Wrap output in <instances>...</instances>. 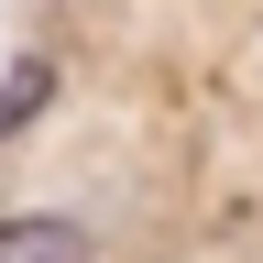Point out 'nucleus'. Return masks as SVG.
<instances>
[{
  "label": "nucleus",
  "mask_w": 263,
  "mask_h": 263,
  "mask_svg": "<svg viewBox=\"0 0 263 263\" xmlns=\"http://www.w3.org/2000/svg\"><path fill=\"white\" fill-rule=\"evenodd\" d=\"M0 263H99V252H88V230H77V219L22 209V219H0Z\"/></svg>",
  "instance_id": "1"
},
{
  "label": "nucleus",
  "mask_w": 263,
  "mask_h": 263,
  "mask_svg": "<svg viewBox=\"0 0 263 263\" xmlns=\"http://www.w3.org/2000/svg\"><path fill=\"white\" fill-rule=\"evenodd\" d=\"M44 99H55V66H44V55H11V66H0V143H11Z\"/></svg>",
  "instance_id": "2"
}]
</instances>
